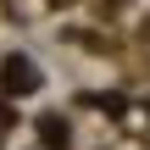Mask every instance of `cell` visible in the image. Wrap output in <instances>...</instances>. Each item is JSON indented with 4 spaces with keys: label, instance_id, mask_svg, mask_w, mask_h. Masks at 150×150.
<instances>
[{
    "label": "cell",
    "instance_id": "cell-1",
    "mask_svg": "<svg viewBox=\"0 0 150 150\" xmlns=\"http://www.w3.org/2000/svg\"><path fill=\"white\" fill-rule=\"evenodd\" d=\"M0 78H6V89H11V95H28V89L39 83V72H33V61H22V56H11Z\"/></svg>",
    "mask_w": 150,
    "mask_h": 150
},
{
    "label": "cell",
    "instance_id": "cell-2",
    "mask_svg": "<svg viewBox=\"0 0 150 150\" xmlns=\"http://www.w3.org/2000/svg\"><path fill=\"white\" fill-rule=\"evenodd\" d=\"M39 128H45V139H50V145H67V128H61V122H56V117H45V122H39Z\"/></svg>",
    "mask_w": 150,
    "mask_h": 150
}]
</instances>
